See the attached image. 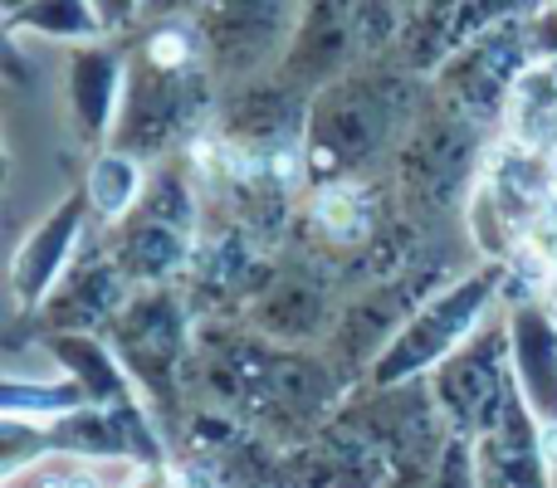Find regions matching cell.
I'll list each match as a JSON object with an SVG mask.
<instances>
[{
	"mask_svg": "<svg viewBox=\"0 0 557 488\" xmlns=\"http://www.w3.org/2000/svg\"><path fill=\"white\" fill-rule=\"evenodd\" d=\"M431 391L441 401V415L450 425V435H465V440H480L499 425L504 401L513 391V352H509V313L494 308L490 323L450 352L431 376Z\"/></svg>",
	"mask_w": 557,
	"mask_h": 488,
	"instance_id": "obj_9",
	"label": "cell"
},
{
	"mask_svg": "<svg viewBox=\"0 0 557 488\" xmlns=\"http://www.w3.org/2000/svg\"><path fill=\"white\" fill-rule=\"evenodd\" d=\"M206 10V0H143V20L157 25V20H196Z\"/></svg>",
	"mask_w": 557,
	"mask_h": 488,
	"instance_id": "obj_32",
	"label": "cell"
},
{
	"mask_svg": "<svg viewBox=\"0 0 557 488\" xmlns=\"http://www.w3.org/2000/svg\"><path fill=\"white\" fill-rule=\"evenodd\" d=\"M196 376L211 405L240 415L255 435L274 440L278 450L304 445L333 421L357 391L327 352L278 347L250 333H196Z\"/></svg>",
	"mask_w": 557,
	"mask_h": 488,
	"instance_id": "obj_1",
	"label": "cell"
},
{
	"mask_svg": "<svg viewBox=\"0 0 557 488\" xmlns=\"http://www.w3.org/2000/svg\"><path fill=\"white\" fill-rule=\"evenodd\" d=\"M431 284H435V268L425 274L421 264H396V274H382L367 293H357L352 303L337 313L323 352L333 356V366L347 381L352 386L367 381V372H372V362L386 352V342H392L406 327V317L435 293Z\"/></svg>",
	"mask_w": 557,
	"mask_h": 488,
	"instance_id": "obj_12",
	"label": "cell"
},
{
	"mask_svg": "<svg viewBox=\"0 0 557 488\" xmlns=\"http://www.w3.org/2000/svg\"><path fill=\"white\" fill-rule=\"evenodd\" d=\"M127 93V45H117L113 35L94 39V45H74L64 59V103L74 137L88 152L113 147L117 113H123Z\"/></svg>",
	"mask_w": 557,
	"mask_h": 488,
	"instance_id": "obj_14",
	"label": "cell"
},
{
	"mask_svg": "<svg viewBox=\"0 0 557 488\" xmlns=\"http://www.w3.org/2000/svg\"><path fill=\"white\" fill-rule=\"evenodd\" d=\"M5 488H35V484H29L25 474H10V479H5Z\"/></svg>",
	"mask_w": 557,
	"mask_h": 488,
	"instance_id": "obj_34",
	"label": "cell"
},
{
	"mask_svg": "<svg viewBox=\"0 0 557 488\" xmlns=\"http://www.w3.org/2000/svg\"><path fill=\"white\" fill-rule=\"evenodd\" d=\"M108 347L117 352V362L127 366V376L137 381L143 401L152 405L157 425L166 435H176L186 411V376L196 366V323L186 313L182 293L172 284H147L133 288V298L123 303V313L108 327Z\"/></svg>",
	"mask_w": 557,
	"mask_h": 488,
	"instance_id": "obj_4",
	"label": "cell"
},
{
	"mask_svg": "<svg viewBox=\"0 0 557 488\" xmlns=\"http://www.w3.org/2000/svg\"><path fill=\"white\" fill-rule=\"evenodd\" d=\"M78 405H94L88 391L74 381V376H59V381L39 386V381H20L15 372L0 381V411L5 415H29V421H54V415H69Z\"/></svg>",
	"mask_w": 557,
	"mask_h": 488,
	"instance_id": "obj_27",
	"label": "cell"
},
{
	"mask_svg": "<svg viewBox=\"0 0 557 488\" xmlns=\"http://www.w3.org/2000/svg\"><path fill=\"white\" fill-rule=\"evenodd\" d=\"M529 45H533V59H557V5L543 0L539 10L529 15Z\"/></svg>",
	"mask_w": 557,
	"mask_h": 488,
	"instance_id": "obj_30",
	"label": "cell"
},
{
	"mask_svg": "<svg viewBox=\"0 0 557 488\" xmlns=\"http://www.w3.org/2000/svg\"><path fill=\"white\" fill-rule=\"evenodd\" d=\"M98 15H103L108 35H127V29L143 20V0H94Z\"/></svg>",
	"mask_w": 557,
	"mask_h": 488,
	"instance_id": "obj_31",
	"label": "cell"
},
{
	"mask_svg": "<svg viewBox=\"0 0 557 488\" xmlns=\"http://www.w3.org/2000/svg\"><path fill=\"white\" fill-rule=\"evenodd\" d=\"M553 5H557V0H553Z\"/></svg>",
	"mask_w": 557,
	"mask_h": 488,
	"instance_id": "obj_36",
	"label": "cell"
},
{
	"mask_svg": "<svg viewBox=\"0 0 557 488\" xmlns=\"http://www.w3.org/2000/svg\"><path fill=\"white\" fill-rule=\"evenodd\" d=\"M49 362L64 376H74L88 391V401L103 411H127V405H147L137 381L127 376V366L117 362V352L108 347L103 333H45Z\"/></svg>",
	"mask_w": 557,
	"mask_h": 488,
	"instance_id": "obj_21",
	"label": "cell"
},
{
	"mask_svg": "<svg viewBox=\"0 0 557 488\" xmlns=\"http://www.w3.org/2000/svg\"><path fill=\"white\" fill-rule=\"evenodd\" d=\"M215 68L196 20H157L127 49V93L113 147L133 157H166L211 117Z\"/></svg>",
	"mask_w": 557,
	"mask_h": 488,
	"instance_id": "obj_2",
	"label": "cell"
},
{
	"mask_svg": "<svg viewBox=\"0 0 557 488\" xmlns=\"http://www.w3.org/2000/svg\"><path fill=\"white\" fill-rule=\"evenodd\" d=\"M94 221V201L88 191H69L45 221L29 225V235L15 245L10 254V298H15L20 313H35L49 298V288L74 268V259L84 254V235Z\"/></svg>",
	"mask_w": 557,
	"mask_h": 488,
	"instance_id": "obj_13",
	"label": "cell"
},
{
	"mask_svg": "<svg viewBox=\"0 0 557 488\" xmlns=\"http://www.w3.org/2000/svg\"><path fill=\"white\" fill-rule=\"evenodd\" d=\"M484 152V123L455 113L450 103L431 93V103L416 113L411 133L401 137L392 166H396V186L416 211H455L465 201L474 182V166Z\"/></svg>",
	"mask_w": 557,
	"mask_h": 488,
	"instance_id": "obj_7",
	"label": "cell"
},
{
	"mask_svg": "<svg viewBox=\"0 0 557 488\" xmlns=\"http://www.w3.org/2000/svg\"><path fill=\"white\" fill-rule=\"evenodd\" d=\"M337 421L367 435L392 460L396 474H435V460L450 445V425H445L441 401L425 376L401 386H357L337 411Z\"/></svg>",
	"mask_w": 557,
	"mask_h": 488,
	"instance_id": "obj_8",
	"label": "cell"
},
{
	"mask_svg": "<svg viewBox=\"0 0 557 488\" xmlns=\"http://www.w3.org/2000/svg\"><path fill=\"white\" fill-rule=\"evenodd\" d=\"M553 74H557V59H553Z\"/></svg>",
	"mask_w": 557,
	"mask_h": 488,
	"instance_id": "obj_35",
	"label": "cell"
},
{
	"mask_svg": "<svg viewBox=\"0 0 557 488\" xmlns=\"http://www.w3.org/2000/svg\"><path fill=\"white\" fill-rule=\"evenodd\" d=\"M133 298V278L123 274L113 254L103 249H84L64 278L49 288V298L35 308V327L45 333H108L123 303Z\"/></svg>",
	"mask_w": 557,
	"mask_h": 488,
	"instance_id": "obj_15",
	"label": "cell"
},
{
	"mask_svg": "<svg viewBox=\"0 0 557 488\" xmlns=\"http://www.w3.org/2000/svg\"><path fill=\"white\" fill-rule=\"evenodd\" d=\"M431 488H480V454H474V440H465V435H450L445 454L435 460Z\"/></svg>",
	"mask_w": 557,
	"mask_h": 488,
	"instance_id": "obj_29",
	"label": "cell"
},
{
	"mask_svg": "<svg viewBox=\"0 0 557 488\" xmlns=\"http://www.w3.org/2000/svg\"><path fill=\"white\" fill-rule=\"evenodd\" d=\"M313 225L333 245H367L372 240V230H376V215H372V201H367L362 186L333 182V186H318Z\"/></svg>",
	"mask_w": 557,
	"mask_h": 488,
	"instance_id": "obj_25",
	"label": "cell"
},
{
	"mask_svg": "<svg viewBox=\"0 0 557 488\" xmlns=\"http://www.w3.org/2000/svg\"><path fill=\"white\" fill-rule=\"evenodd\" d=\"M308 103L313 93L284 84L278 74L235 84L231 103H225V137L231 147H250V152H284L288 142H304Z\"/></svg>",
	"mask_w": 557,
	"mask_h": 488,
	"instance_id": "obj_18",
	"label": "cell"
},
{
	"mask_svg": "<svg viewBox=\"0 0 557 488\" xmlns=\"http://www.w3.org/2000/svg\"><path fill=\"white\" fill-rule=\"evenodd\" d=\"M147 182H152V172L143 166V157L123 152V147H103V152H94V162H88V182H84L88 201H94V221L117 225L137 201H143Z\"/></svg>",
	"mask_w": 557,
	"mask_h": 488,
	"instance_id": "obj_23",
	"label": "cell"
},
{
	"mask_svg": "<svg viewBox=\"0 0 557 488\" xmlns=\"http://www.w3.org/2000/svg\"><path fill=\"white\" fill-rule=\"evenodd\" d=\"M108 254L123 264L133 288L172 284L196 259V191L176 166H152L143 201L108 225Z\"/></svg>",
	"mask_w": 557,
	"mask_h": 488,
	"instance_id": "obj_6",
	"label": "cell"
},
{
	"mask_svg": "<svg viewBox=\"0 0 557 488\" xmlns=\"http://www.w3.org/2000/svg\"><path fill=\"white\" fill-rule=\"evenodd\" d=\"M29 0H0V10H5V15H15V10H25Z\"/></svg>",
	"mask_w": 557,
	"mask_h": 488,
	"instance_id": "obj_33",
	"label": "cell"
},
{
	"mask_svg": "<svg viewBox=\"0 0 557 488\" xmlns=\"http://www.w3.org/2000/svg\"><path fill=\"white\" fill-rule=\"evenodd\" d=\"M509 137L533 152H557V74L548 68H529L509 98Z\"/></svg>",
	"mask_w": 557,
	"mask_h": 488,
	"instance_id": "obj_24",
	"label": "cell"
},
{
	"mask_svg": "<svg viewBox=\"0 0 557 488\" xmlns=\"http://www.w3.org/2000/svg\"><path fill=\"white\" fill-rule=\"evenodd\" d=\"M416 88L401 74H352L318 88L304 127V172L318 186L357 182L386 152L396 157L416 123Z\"/></svg>",
	"mask_w": 557,
	"mask_h": 488,
	"instance_id": "obj_3",
	"label": "cell"
},
{
	"mask_svg": "<svg viewBox=\"0 0 557 488\" xmlns=\"http://www.w3.org/2000/svg\"><path fill=\"white\" fill-rule=\"evenodd\" d=\"M539 5H543V0H460L450 49L465 45V39H474V35H484V29L504 25V20H529Z\"/></svg>",
	"mask_w": 557,
	"mask_h": 488,
	"instance_id": "obj_28",
	"label": "cell"
},
{
	"mask_svg": "<svg viewBox=\"0 0 557 488\" xmlns=\"http://www.w3.org/2000/svg\"><path fill=\"white\" fill-rule=\"evenodd\" d=\"M5 35L20 39H54V45H94L108 39V25L94 0H29L25 10L5 15ZM117 39V35H113Z\"/></svg>",
	"mask_w": 557,
	"mask_h": 488,
	"instance_id": "obj_22",
	"label": "cell"
},
{
	"mask_svg": "<svg viewBox=\"0 0 557 488\" xmlns=\"http://www.w3.org/2000/svg\"><path fill=\"white\" fill-rule=\"evenodd\" d=\"M529 59H533L529 20H504V25L465 39L441 59L431 93L441 103H450L455 113L490 127L509 113V98L519 88V78L529 74Z\"/></svg>",
	"mask_w": 557,
	"mask_h": 488,
	"instance_id": "obj_10",
	"label": "cell"
},
{
	"mask_svg": "<svg viewBox=\"0 0 557 488\" xmlns=\"http://www.w3.org/2000/svg\"><path fill=\"white\" fill-rule=\"evenodd\" d=\"M304 5L308 0H206L196 25L206 35L215 78L250 84L260 74H274L298 29Z\"/></svg>",
	"mask_w": 557,
	"mask_h": 488,
	"instance_id": "obj_11",
	"label": "cell"
},
{
	"mask_svg": "<svg viewBox=\"0 0 557 488\" xmlns=\"http://www.w3.org/2000/svg\"><path fill=\"white\" fill-rule=\"evenodd\" d=\"M504 259H490V264L470 268V274L450 278L445 288H435L406 327L386 342V352L372 362L362 386H401V381H421L450 352H460L484 323H490L494 303L504 293Z\"/></svg>",
	"mask_w": 557,
	"mask_h": 488,
	"instance_id": "obj_5",
	"label": "cell"
},
{
	"mask_svg": "<svg viewBox=\"0 0 557 488\" xmlns=\"http://www.w3.org/2000/svg\"><path fill=\"white\" fill-rule=\"evenodd\" d=\"M513 381L543 425H557V317L543 303L509 308Z\"/></svg>",
	"mask_w": 557,
	"mask_h": 488,
	"instance_id": "obj_20",
	"label": "cell"
},
{
	"mask_svg": "<svg viewBox=\"0 0 557 488\" xmlns=\"http://www.w3.org/2000/svg\"><path fill=\"white\" fill-rule=\"evenodd\" d=\"M455 15H460V0H411V20H406V35H401L406 64L441 68V59L450 54Z\"/></svg>",
	"mask_w": 557,
	"mask_h": 488,
	"instance_id": "obj_26",
	"label": "cell"
},
{
	"mask_svg": "<svg viewBox=\"0 0 557 488\" xmlns=\"http://www.w3.org/2000/svg\"><path fill=\"white\" fill-rule=\"evenodd\" d=\"M337 313L327 284L308 268L298 274H264L260 288L250 293V327L260 337H270L278 347H313L327 342Z\"/></svg>",
	"mask_w": 557,
	"mask_h": 488,
	"instance_id": "obj_17",
	"label": "cell"
},
{
	"mask_svg": "<svg viewBox=\"0 0 557 488\" xmlns=\"http://www.w3.org/2000/svg\"><path fill=\"white\" fill-rule=\"evenodd\" d=\"M474 454H480V488H553V460L543 450V421L523 401L519 381H513L509 401H504L499 425L474 440Z\"/></svg>",
	"mask_w": 557,
	"mask_h": 488,
	"instance_id": "obj_19",
	"label": "cell"
},
{
	"mask_svg": "<svg viewBox=\"0 0 557 488\" xmlns=\"http://www.w3.org/2000/svg\"><path fill=\"white\" fill-rule=\"evenodd\" d=\"M357 59V0H308L274 74L284 84L318 93L333 78L352 74Z\"/></svg>",
	"mask_w": 557,
	"mask_h": 488,
	"instance_id": "obj_16",
	"label": "cell"
}]
</instances>
